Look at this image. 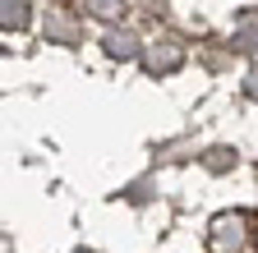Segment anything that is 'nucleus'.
<instances>
[{"mask_svg":"<svg viewBox=\"0 0 258 253\" xmlns=\"http://www.w3.org/2000/svg\"><path fill=\"white\" fill-rule=\"evenodd\" d=\"M180 60H184V51H180V46L157 42V46H148V51H143V69H148V74H171V69H180Z\"/></svg>","mask_w":258,"mask_h":253,"instance_id":"obj_1","label":"nucleus"},{"mask_svg":"<svg viewBox=\"0 0 258 253\" xmlns=\"http://www.w3.org/2000/svg\"><path fill=\"white\" fill-rule=\"evenodd\" d=\"M240 226H244V221L240 216H217L212 221V248H240Z\"/></svg>","mask_w":258,"mask_h":253,"instance_id":"obj_2","label":"nucleus"},{"mask_svg":"<svg viewBox=\"0 0 258 253\" xmlns=\"http://www.w3.org/2000/svg\"><path fill=\"white\" fill-rule=\"evenodd\" d=\"M106 51H111L115 60H134V55H139V37H134V33H111V37H106Z\"/></svg>","mask_w":258,"mask_h":253,"instance_id":"obj_3","label":"nucleus"},{"mask_svg":"<svg viewBox=\"0 0 258 253\" xmlns=\"http://www.w3.org/2000/svg\"><path fill=\"white\" fill-rule=\"evenodd\" d=\"M0 23L14 28V33L28 28V5H23V0H0Z\"/></svg>","mask_w":258,"mask_h":253,"instance_id":"obj_4","label":"nucleus"},{"mask_svg":"<svg viewBox=\"0 0 258 253\" xmlns=\"http://www.w3.org/2000/svg\"><path fill=\"white\" fill-rule=\"evenodd\" d=\"M88 14H92V19H106V23H115V19L124 14V0H88Z\"/></svg>","mask_w":258,"mask_h":253,"instance_id":"obj_5","label":"nucleus"},{"mask_svg":"<svg viewBox=\"0 0 258 253\" xmlns=\"http://www.w3.org/2000/svg\"><path fill=\"white\" fill-rule=\"evenodd\" d=\"M231 161H235V156H231V152H208V166H212V171H226V166H231Z\"/></svg>","mask_w":258,"mask_h":253,"instance_id":"obj_6","label":"nucleus"},{"mask_svg":"<svg viewBox=\"0 0 258 253\" xmlns=\"http://www.w3.org/2000/svg\"><path fill=\"white\" fill-rule=\"evenodd\" d=\"M249 97H258V69L249 74Z\"/></svg>","mask_w":258,"mask_h":253,"instance_id":"obj_7","label":"nucleus"},{"mask_svg":"<svg viewBox=\"0 0 258 253\" xmlns=\"http://www.w3.org/2000/svg\"><path fill=\"white\" fill-rule=\"evenodd\" d=\"M79 253H88V248H79Z\"/></svg>","mask_w":258,"mask_h":253,"instance_id":"obj_8","label":"nucleus"}]
</instances>
